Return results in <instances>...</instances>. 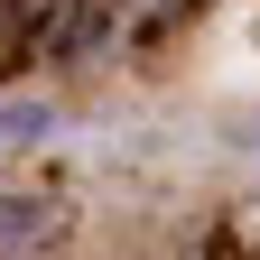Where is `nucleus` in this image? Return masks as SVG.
Segmentation results:
<instances>
[{
  "instance_id": "nucleus-2",
  "label": "nucleus",
  "mask_w": 260,
  "mask_h": 260,
  "mask_svg": "<svg viewBox=\"0 0 260 260\" xmlns=\"http://www.w3.org/2000/svg\"><path fill=\"white\" fill-rule=\"evenodd\" d=\"M28 233H47V214L28 195H0V242H28Z\"/></svg>"
},
{
  "instance_id": "nucleus-1",
  "label": "nucleus",
  "mask_w": 260,
  "mask_h": 260,
  "mask_svg": "<svg viewBox=\"0 0 260 260\" xmlns=\"http://www.w3.org/2000/svg\"><path fill=\"white\" fill-rule=\"evenodd\" d=\"M47 130H56L47 103H0V140H47Z\"/></svg>"
}]
</instances>
